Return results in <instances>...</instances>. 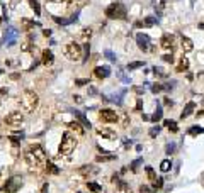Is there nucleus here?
<instances>
[{"mask_svg":"<svg viewBox=\"0 0 204 193\" xmlns=\"http://www.w3.org/2000/svg\"><path fill=\"white\" fill-rule=\"evenodd\" d=\"M26 161H27V164L31 168H34V170L43 168L44 164H46V154H44V149L41 148L39 144L29 146V148L26 149Z\"/></svg>","mask_w":204,"mask_h":193,"instance_id":"f257e3e1","label":"nucleus"},{"mask_svg":"<svg viewBox=\"0 0 204 193\" xmlns=\"http://www.w3.org/2000/svg\"><path fill=\"white\" fill-rule=\"evenodd\" d=\"M37 105H39V95L32 90L24 91L22 96H20V107H22V110L31 114V112H34L37 108Z\"/></svg>","mask_w":204,"mask_h":193,"instance_id":"f03ea898","label":"nucleus"},{"mask_svg":"<svg viewBox=\"0 0 204 193\" xmlns=\"http://www.w3.org/2000/svg\"><path fill=\"white\" fill-rule=\"evenodd\" d=\"M75 146H77L75 136L72 132H65L63 139H61V144H60V148H58V153H60V156H68V154H72Z\"/></svg>","mask_w":204,"mask_h":193,"instance_id":"7ed1b4c3","label":"nucleus"},{"mask_svg":"<svg viewBox=\"0 0 204 193\" xmlns=\"http://www.w3.org/2000/svg\"><path fill=\"white\" fill-rule=\"evenodd\" d=\"M126 14H128V10L121 2L111 3V5L106 9V15L109 19H126Z\"/></svg>","mask_w":204,"mask_h":193,"instance_id":"20e7f679","label":"nucleus"},{"mask_svg":"<svg viewBox=\"0 0 204 193\" xmlns=\"http://www.w3.org/2000/svg\"><path fill=\"white\" fill-rule=\"evenodd\" d=\"M63 53H65V56L68 58L70 61H78V60H82L84 49H82V46L78 44V43H68V44L65 46Z\"/></svg>","mask_w":204,"mask_h":193,"instance_id":"39448f33","label":"nucleus"},{"mask_svg":"<svg viewBox=\"0 0 204 193\" xmlns=\"http://www.w3.org/2000/svg\"><path fill=\"white\" fill-rule=\"evenodd\" d=\"M99 120L104 124H116L119 122V114H116V110H111V108H102L99 112Z\"/></svg>","mask_w":204,"mask_h":193,"instance_id":"423d86ee","label":"nucleus"},{"mask_svg":"<svg viewBox=\"0 0 204 193\" xmlns=\"http://www.w3.org/2000/svg\"><path fill=\"white\" fill-rule=\"evenodd\" d=\"M22 186V178L20 176H12L10 180H7L5 186H3V191L5 193H17Z\"/></svg>","mask_w":204,"mask_h":193,"instance_id":"0eeeda50","label":"nucleus"},{"mask_svg":"<svg viewBox=\"0 0 204 193\" xmlns=\"http://www.w3.org/2000/svg\"><path fill=\"white\" fill-rule=\"evenodd\" d=\"M22 122H24V114H20L17 110L10 112V114L5 117V124L9 125V127H19Z\"/></svg>","mask_w":204,"mask_h":193,"instance_id":"6e6552de","label":"nucleus"},{"mask_svg":"<svg viewBox=\"0 0 204 193\" xmlns=\"http://www.w3.org/2000/svg\"><path fill=\"white\" fill-rule=\"evenodd\" d=\"M17 37H19V31H17V29H15L14 26L7 27V31H5V41H7V44L14 46L15 41H17Z\"/></svg>","mask_w":204,"mask_h":193,"instance_id":"1a4fd4ad","label":"nucleus"},{"mask_svg":"<svg viewBox=\"0 0 204 193\" xmlns=\"http://www.w3.org/2000/svg\"><path fill=\"white\" fill-rule=\"evenodd\" d=\"M160 46L163 49H170V51H172V49L175 48V37L170 36V34H165L163 37H162V41H160Z\"/></svg>","mask_w":204,"mask_h":193,"instance_id":"9d476101","label":"nucleus"},{"mask_svg":"<svg viewBox=\"0 0 204 193\" xmlns=\"http://www.w3.org/2000/svg\"><path fill=\"white\" fill-rule=\"evenodd\" d=\"M94 75H95V78H99V80L109 78V75H111V68H109V66H97V68L94 70Z\"/></svg>","mask_w":204,"mask_h":193,"instance_id":"9b49d317","label":"nucleus"},{"mask_svg":"<svg viewBox=\"0 0 204 193\" xmlns=\"http://www.w3.org/2000/svg\"><path fill=\"white\" fill-rule=\"evenodd\" d=\"M41 63H43L44 66H51L53 63H55V54L49 51V49H44L43 54H41Z\"/></svg>","mask_w":204,"mask_h":193,"instance_id":"f8f14e48","label":"nucleus"},{"mask_svg":"<svg viewBox=\"0 0 204 193\" xmlns=\"http://www.w3.org/2000/svg\"><path fill=\"white\" fill-rule=\"evenodd\" d=\"M136 43H138V48L143 49V51H148V46H150V37L146 34H140L136 36Z\"/></svg>","mask_w":204,"mask_h":193,"instance_id":"ddd939ff","label":"nucleus"},{"mask_svg":"<svg viewBox=\"0 0 204 193\" xmlns=\"http://www.w3.org/2000/svg\"><path fill=\"white\" fill-rule=\"evenodd\" d=\"M66 127H68L70 131H73L75 134H78V136H84V134H85V127H84L80 122H77V120L68 122V124H66Z\"/></svg>","mask_w":204,"mask_h":193,"instance_id":"4468645a","label":"nucleus"},{"mask_svg":"<svg viewBox=\"0 0 204 193\" xmlns=\"http://www.w3.org/2000/svg\"><path fill=\"white\" fill-rule=\"evenodd\" d=\"M180 49H182V53H190L194 49V43L189 39V37L182 36L180 37Z\"/></svg>","mask_w":204,"mask_h":193,"instance_id":"2eb2a0df","label":"nucleus"},{"mask_svg":"<svg viewBox=\"0 0 204 193\" xmlns=\"http://www.w3.org/2000/svg\"><path fill=\"white\" fill-rule=\"evenodd\" d=\"M77 17L78 15L75 14V15H72L70 19H60V17H55L53 15V20H55L56 24H60V26H68V24H73V22H77Z\"/></svg>","mask_w":204,"mask_h":193,"instance_id":"dca6fc26","label":"nucleus"},{"mask_svg":"<svg viewBox=\"0 0 204 193\" xmlns=\"http://www.w3.org/2000/svg\"><path fill=\"white\" fill-rule=\"evenodd\" d=\"M194 108H196V103L194 102H189L185 105V108H184V112L180 114V119H187L189 115H192V112H194Z\"/></svg>","mask_w":204,"mask_h":193,"instance_id":"f3484780","label":"nucleus"},{"mask_svg":"<svg viewBox=\"0 0 204 193\" xmlns=\"http://www.w3.org/2000/svg\"><path fill=\"white\" fill-rule=\"evenodd\" d=\"M187 70H189V60L185 56H182L177 65V73H182V71H187Z\"/></svg>","mask_w":204,"mask_h":193,"instance_id":"a211bd4d","label":"nucleus"},{"mask_svg":"<svg viewBox=\"0 0 204 193\" xmlns=\"http://www.w3.org/2000/svg\"><path fill=\"white\" fill-rule=\"evenodd\" d=\"M80 173L84 175V176L95 175V173H97V168H94V166H90V164H84V166L80 168Z\"/></svg>","mask_w":204,"mask_h":193,"instance_id":"6ab92c4d","label":"nucleus"},{"mask_svg":"<svg viewBox=\"0 0 204 193\" xmlns=\"http://www.w3.org/2000/svg\"><path fill=\"white\" fill-rule=\"evenodd\" d=\"M73 114H75V117H77V119H78V120H80V124H82V125H84V127H87V129H89V127H90V120H89V119H87V117H85L84 114H82V112H77V110H75V112H73Z\"/></svg>","mask_w":204,"mask_h":193,"instance_id":"aec40b11","label":"nucleus"},{"mask_svg":"<svg viewBox=\"0 0 204 193\" xmlns=\"http://www.w3.org/2000/svg\"><path fill=\"white\" fill-rule=\"evenodd\" d=\"M44 171H46L48 175H58L60 173V170H58V166L56 164H53V163H46V164H44Z\"/></svg>","mask_w":204,"mask_h":193,"instance_id":"412c9836","label":"nucleus"},{"mask_svg":"<svg viewBox=\"0 0 204 193\" xmlns=\"http://www.w3.org/2000/svg\"><path fill=\"white\" fill-rule=\"evenodd\" d=\"M116 193H131V190H130L126 181H119L116 185Z\"/></svg>","mask_w":204,"mask_h":193,"instance_id":"4be33fe9","label":"nucleus"},{"mask_svg":"<svg viewBox=\"0 0 204 193\" xmlns=\"http://www.w3.org/2000/svg\"><path fill=\"white\" fill-rule=\"evenodd\" d=\"M34 26H36V24H34V22H31V20L26 19V17L20 20V27H22V31H26V32H29L31 29H34Z\"/></svg>","mask_w":204,"mask_h":193,"instance_id":"5701e85b","label":"nucleus"},{"mask_svg":"<svg viewBox=\"0 0 204 193\" xmlns=\"http://www.w3.org/2000/svg\"><path fill=\"white\" fill-rule=\"evenodd\" d=\"M80 37H82V41L87 44L90 41V37H92V29L90 27H84L82 29V34H80Z\"/></svg>","mask_w":204,"mask_h":193,"instance_id":"b1692460","label":"nucleus"},{"mask_svg":"<svg viewBox=\"0 0 204 193\" xmlns=\"http://www.w3.org/2000/svg\"><path fill=\"white\" fill-rule=\"evenodd\" d=\"M97 134L99 136H102V137H106V139H114L116 137V134L114 132H111V131H107V129H97Z\"/></svg>","mask_w":204,"mask_h":193,"instance_id":"393cba45","label":"nucleus"},{"mask_svg":"<svg viewBox=\"0 0 204 193\" xmlns=\"http://www.w3.org/2000/svg\"><path fill=\"white\" fill-rule=\"evenodd\" d=\"M163 125L168 129L170 132H177V131H179V127H177V122H175V120H163Z\"/></svg>","mask_w":204,"mask_h":193,"instance_id":"a878e982","label":"nucleus"},{"mask_svg":"<svg viewBox=\"0 0 204 193\" xmlns=\"http://www.w3.org/2000/svg\"><path fill=\"white\" fill-rule=\"evenodd\" d=\"M87 188H89L92 193H101V191H102V186H101V185H99V183H94V181H89V183H87Z\"/></svg>","mask_w":204,"mask_h":193,"instance_id":"bb28decb","label":"nucleus"},{"mask_svg":"<svg viewBox=\"0 0 204 193\" xmlns=\"http://www.w3.org/2000/svg\"><path fill=\"white\" fill-rule=\"evenodd\" d=\"M119 124L123 129H126L130 125V117H128V114H119Z\"/></svg>","mask_w":204,"mask_h":193,"instance_id":"cd10ccee","label":"nucleus"},{"mask_svg":"<svg viewBox=\"0 0 204 193\" xmlns=\"http://www.w3.org/2000/svg\"><path fill=\"white\" fill-rule=\"evenodd\" d=\"M170 168H172V161H170V159H163V161L160 163V170L163 171V173H168Z\"/></svg>","mask_w":204,"mask_h":193,"instance_id":"c85d7f7f","label":"nucleus"},{"mask_svg":"<svg viewBox=\"0 0 204 193\" xmlns=\"http://www.w3.org/2000/svg\"><path fill=\"white\" fill-rule=\"evenodd\" d=\"M145 171H146L148 180H150V181H152V185H153V183L157 181V175H155V171H153V168H152V166H146V170H145Z\"/></svg>","mask_w":204,"mask_h":193,"instance_id":"c756f323","label":"nucleus"},{"mask_svg":"<svg viewBox=\"0 0 204 193\" xmlns=\"http://www.w3.org/2000/svg\"><path fill=\"white\" fill-rule=\"evenodd\" d=\"M162 115H163V114H162V107L158 105L157 110H155V114L150 117V120H152V122H158V120H162Z\"/></svg>","mask_w":204,"mask_h":193,"instance_id":"7c9ffc66","label":"nucleus"},{"mask_svg":"<svg viewBox=\"0 0 204 193\" xmlns=\"http://www.w3.org/2000/svg\"><path fill=\"white\" fill-rule=\"evenodd\" d=\"M29 5H31V9L34 10L36 15H41V7H39V3H37V0H29Z\"/></svg>","mask_w":204,"mask_h":193,"instance_id":"2f4dec72","label":"nucleus"},{"mask_svg":"<svg viewBox=\"0 0 204 193\" xmlns=\"http://www.w3.org/2000/svg\"><path fill=\"white\" fill-rule=\"evenodd\" d=\"M141 66H145V61H133V63H130V65H128V70L133 71V70L141 68Z\"/></svg>","mask_w":204,"mask_h":193,"instance_id":"473e14b6","label":"nucleus"},{"mask_svg":"<svg viewBox=\"0 0 204 193\" xmlns=\"http://www.w3.org/2000/svg\"><path fill=\"white\" fill-rule=\"evenodd\" d=\"M202 132H204V127H199V125H194V127L189 129L190 136H197V134H202Z\"/></svg>","mask_w":204,"mask_h":193,"instance_id":"72a5a7b5","label":"nucleus"},{"mask_svg":"<svg viewBox=\"0 0 204 193\" xmlns=\"http://www.w3.org/2000/svg\"><path fill=\"white\" fill-rule=\"evenodd\" d=\"M65 2L68 3V5H72V7H82L87 0H65Z\"/></svg>","mask_w":204,"mask_h":193,"instance_id":"f704fd0d","label":"nucleus"},{"mask_svg":"<svg viewBox=\"0 0 204 193\" xmlns=\"http://www.w3.org/2000/svg\"><path fill=\"white\" fill-rule=\"evenodd\" d=\"M157 22H158V19H155L153 15H150V17H146V19L143 20L145 26H153V24H157Z\"/></svg>","mask_w":204,"mask_h":193,"instance_id":"c9c22d12","label":"nucleus"},{"mask_svg":"<svg viewBox=\"0 0 204 193\" xmlns=\"http://www.w3.org/2000/svg\"><path fill=\"white\" fill-rule=\"evenodd\" d=\"M160 131H162V127H160V125H155V127H152V129H150V137H155V136H158V134H160Z\"/></svg>","mask_w":204,"mask_h":193,"instance_id":"e433bc0d","label":"nucleus"},{"mask_svg":"<svg viewBox=\"0 0 204 193\" xmlns=\"http://www.w3.org/2000/svg\"><path fill=\"white\" fill-rule=\"evenodd\" d=\"M114 158L116 156H97V158H95V161H97V163H104V161H112Z\"/></svg>","mask_w":204,"mask_h":193,"instance_id":"4c0bfd02","label":"nucleus"},{"mask_svg":"<svg viewBox=\"0 0 204 193\" xmlns=\"http://www.w3.org/2000/svg\"><path fill=\"white\" fill-rule=\"evenodd\" d=\"M104 56H106L109 61H116V54L112 53V51H109V49H106V51H104Z\"/></svg>","mask_w":204,"mask_h":193,"instance_id":"58836bf2","label":"nucleus"},{"mask_svg":"<svg viewBox=\"0 0 204 193\" xmlns=\"http://www.w3.org/2000/svg\"><path fill=\"white\" fill-rule=\"evenodd\" d=\"M177 149V146L174 144V142H170V144H167V148H165V151H167V154H174Z\"/></svg>","mask_w":204,"mask_h":193,"instance_id":"ea45409f","label":"nucleus"},{"mask_svg":"<svg viewBox=\"0 0 204 193\" xmlns=\"http://www.w3.org/2000/svg\"><path fill=\"white\" fill-rule=\"evenodd\" d=\"M20 49H22V51H32L34 48L31 46V43H29V41H26V43H22V48H20Z\"/></svg>","mask_w":204,"mask_h":193,"instance_id":"a19ab883","label":"nucleus"},{"mask_svg":"<svg viewBox=\"0 0 204 193\" xmlns=\"http://www.w3.org/2000/svg\"><path fill=\"white\" fill-rule=\"evenodd\" d=\"M165 63H174V56H172V53L170 54H163V58H162Z\"/></svg>","mask_w":204,"mask_h":193,"instance_id":"79ce46f5","label":"nucleus"},{"mask_svg":"<svg viewBox=\"0 0 204 193\" xmlns=\"http://www.w3.org/2000/svg\"><path fill=\"white\" fill-rule=\"evenodd\" d=\"M140 164H141V159H136V161H133V163H131V170H133V171H136Z\"/></svg>","mask_w":204,"mask_h":193,"instance_id":"37998d69","label":"nucleus"},{"mask_svg":"<svg viewBox=\"0 0 204 193\" xmlns=\"http://www.w3.org/2000/svg\"><path fill=\"white\" fill-rule=\"evenodd\" d=\"M162 186H163V180H162V178H157V181L153 183V188H162Z\"/></svg>","mask_w":204,"mask_h":193,"instance_id":"c03bdc74","label":"nucleus"},{"mask_svg":"<svg viewBox=\"0 0 204 193\" xmlns=\"http://www.w3.org/2000/svg\"><path fill=\"white\" fill-rule=\"evenodd\" d=\"M153 73H155V75H158V76H165L163 70H162V68H157V66H155V68H153Z\"/></svg>","mask_w":204,"mask_h":193,"instance_id":"a18cd8bd","label":"nucleus"},{"mask_svg":"<svg viewBox=\"0 0 204 193\" xmlns=\"http://www.w3.org/2000/svg\"><path fill=\"white\" fill-rule=\"evenodd\" d=\"M162 90H163V86H162V85H158V83H157V85H153V88H152V91H153V93H158V91H162Z\"/></svg>","mask_w":204,"mask_h":193,"instance_id":"49530a36","label":"nucleus"},{"mask_svg":"<svg viewBox=\"0 0 204 193\" xmlns=\"http://www.w3.org/2000/svg\"><path fill=\"white\" fill-rule=\"evenodd\" d=\"M87 83H89V80H75V85H87Z\"/></svg>","mask_w":204,"mask_h":193,"instance_id":"de8ad7c7","label":"nucleus"},{"mask_svg":"<svg viewBox=\"0 0 204 193\" xmlns=\"http://www.w3.org/2000/svg\"><path fill=\"white\" fill-rule=\"evenodd\" d=\"M73 100H75L77 103H82V102H84V98H82L80 95H73Z\"/></svg>","mask_w":204,"mask_h":193,"instance_id":"09e8293b","label":"nucleus"},{"mask_svg":"<svg viewBox=\"0 0 204 193\" xmlns=\"http://www.w3.org/2000/svg\"><path fill=\"white\" fill-rule=\"evenodd\" d=\"M5 95H7V90H5V88H2V90H0V102L3 100V96H5Z\"/></svg>","mask_w":204,"mask_h":193,"instance_id":"8fccbe9b","label":"nucleus"},{"mask_svg":"<svg viewBox=\"0 0 204 193\" xmlns=\"http://www.w3.org/2000/svg\"><path fill=\"white\" fill-rule=\"evenodd\" d=\"M89 95H97V90L94 86H89Z\"/></svg>","mask_w":204,"mask_h":193,"instance_id":"3c124183","label":"nucleus"},{"mask_svg":"<svg viewBox=\"0 0 204 193\" xmlns=\"http://www.w3.org/2000/svg\"><path fill=\"white\" fill-rule=\"evenodd\" d=\"M140 191H141V193H152L148 186H141V188H140Z\"/></svg>","mask_w":204,"mask_h":193,"instance_id":"603ef678","label":"nucleus"},{"mask_svg":"<svg viewBox=\"0 0 204 193\" xmlns=\"http://www.w3.org/2000/svg\"><path fill=\"white\" fill-rule=\"evenodd\" d=\"M43 36L49 37V36H51V29H44V31H43Z\"/></svg>","mask_w":204,"mask_h":193,"instance_id":"864d4df0","label":"nucleus"},{"mask_svg":"<svg viewBox=\"0 0 204 193\" xmlns=\"http://www.w3.org/2000/svg\"><path fill=\"white\" fill-rule=\"evenodd\" d=\"M41 193H48V183L43 185V188H41Z\"/></svg>","mask_w":204,"mask_h":193,"instance_id":"5fc2aeb1","label":"nucleus"},{"mask_svg":"<svg viewBox=\"0 0 204 193\" xmlns=\"http://www.w3.org/2000/svg\"><path fill=\"white\" fill-rule=\"evenodd\" d=\"M135 26H136V27H141V26H145V24H143V20H136Z\"/></svg>","mask_w":204,"mask_h":193,"instance_id":"6e6d98bb","label":"nucleus"},{"mask_svg":"<svg viewBox=\"0 0 204 193\" xmlns=\"http://www.w3.org/2000/svg\"><path fill=\"white\" fill-rule=\"evenodd\" d=\"M163 103H165V105H172V100H170V98H163Z\"/></svg>","mask_w":204,"mask_h":193,"instance_id":"4d7b16f0","label":"nucleus"},{"mask_svg":"<svg viewBox=\"0 0 204 193\" xmlns=\"http://www.w3.org/2000/svg\"><path fill=\"white\" fill-rule=\"evenodd\" d=\"M141 105H143V100H138V103H136V110H140Z\"/></svg>","mask_w":204,"mask_h":193,"instance_id":"13d9d810","label":"nucleus"},{"mask_svg":"<svg viewBox=\"0 0 204 193\" xmlns=\"http://www.w3.org/2000/svg\"><path fill=\"white\" fill-rule=\"evenodd\" d=\"M197 117H204V110H201V112H197Z\"/></svg>","mask_w":204,"mask_h":193,"instance_id":"bf43d9fd","label":"nucleus"},{"mask_svg":"<svg viewBox=\"0 0 204 193\" xmlns=\"http://www.w3.org/2000/svg\"><path fill=\"white\" fill-rule=\"evenodd\" d=\"M48 2H61V0H48Z\"/></svg>","mask_w":204,"mask_h":193,"instance_id":"052dcab7","label":"nucleus"},{"mask_svg":"<svg viewBox=\"0 0 204 193\" xmlns=\"http://www.w3.org/2000/svg\"><path fill=\"white\" fill-rule=\"evenodd\" d=\"M0 24H2V17H0Z\"/></svg>","mask_w":204,"mask_h":193,"instance_id":"680f3d73","label":"nucleus"}]
</instances>
